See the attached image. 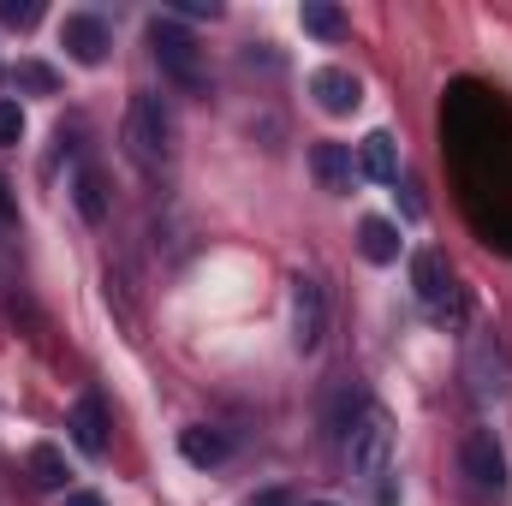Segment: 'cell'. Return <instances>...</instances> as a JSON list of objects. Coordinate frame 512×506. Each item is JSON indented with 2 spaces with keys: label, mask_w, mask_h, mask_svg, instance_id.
Returning <instances> with one entry per match:
<instances>
[{
  "label": "cell",
  "mask_w": 512,
  "mask_h": 506,
  "mask_svg": "<svg viewBox=\"0 0 512 506\" xmlns=\"http://www.w3.org/2000/svg\"><path fill=\"white\" fill-rule=\"evenodd\" d=\"M316 506H334V501H316Z\"/></svg>",
  "instance_id": "4316f807"
},
{
  "label": "cell",
  "mask_w": 512,
  "mask_h": 506,
  "mask_svg": "<svg viewBox=\"0 0 512 506\" xmlns=\"http://www.w3.org/2000/svg\"><path fill=\"white\" fill-rule=\"evenodd\" d=\"M358 167H364L370 179L393 185V179H399V143H393L387 131H370V137L358 143Z\"/></svg>",
  "instance_id": "8fae6325"
},
{
  "label": "cell",
  "mask_w": 512,
  "mask_h": 506,
  "mask_svg": "<svg viewBox=\"0 0 512 506\" xmlns=\"http://www.w3.org/2000/svg\"><path fill=\"white\" fill-rule=\"evenodd\" d=\"M66 506H102V495H90V489H78V495H66Z\"/></svg>",
  "instance_id": "d4e9b609"
},
{
  "label": "cell",
  "mask_w": 512,
  "mask_h": 506,
  "mask_svg": "<svg viewBox=\"0 0 512 506\" xmlns=\"http://www.w3.org/2000/svg\"><path fill=\"white\" fill-rule=\"evenodd\" d=\"M126 143H131L137 161H167V155H173V114H167L161 96H131Z\"/></svg>",
  "instance_id": "6da1fadb"
},
{
  "label": "cell",
  "mask_w": 512,
  "mask_h": 506,
  "mask_svg": "<svg viewBox=\"0 0 512 506\" xmlns=\"http://www.w3.org/2000/svg\"><path fill=\"white\" fill-rule=\"evenodd\" d=\"M322 334H328V298L310 274H298L292 280V340H298V352H316Z\"/></svg>",
  "instance_id": "277c9868"
},
{
  "label": "cell",
  "mask_w": 512,
  "mask_h": 506,
  "mask_svg": "<svg viewBox=\"0 0 512 506\" xmlns=\"http://www.w3.org/2000/svg\"><path fill=\"white\" fill-rule=\"evenodd\" d=\"M179 12H185V18H221L215 0H179Z\"/></svg>",
  "instance_id": "44dd1931"
},
{
  "label": "cell",
  "mask_w": 512,
  "mask_h": 506,
  "mask_svg": "<svg viewBox=\"0 0 512 506\" xmlns=\"http://www.w3.org/2000/svg\"><path fill=\"white\" fill-rule=\"evenodd\" d=\"M399 209H405V221H417V215H423V197H417L411 185H399Z\"/></svg>",
  "instance_id": "7402d4cb"
},
{
  "label": "cell",
  "mask_w": 512,
  "mask_h": 506,
  "mask_svg": "<svg viewBox=\"0 0 512 506\" xmlns=\"http://www.w3.org/2000/svg\"><path fill=\"white\" fill-rule=\"evenodd\" d=\"M358 251H364V262H376V268L399 262V227L382 221V215H370V221L358 227Z\"/></svg>",
  "instance_id": "4fadbf2b"
},
{
  "label": "cell",
  "mask_w": 512,
  "mask_h": 506,
  "mask_svg": "<svg viewBox=\"0 0 512 506\" xmlns=\"http://www.w3.org/2000/svg\"><path fill=\"white\" fill-rule=\"evenodd\" d=\"M18 215V203H12V191H6V179H0V221H12Z\"/></svg>",
  "instance_id": "cb8c5ba5"
},
{
  "label": "cell",
  "mask_w": 512,
  "mask_h": 506,
  "mask_svg": "<svg viewBox=\"0 0 512 506\" xmlns=\"http://www.w3.org/2000/svg\"><path fill=\"white\" fill-rule=\"evenodd\" d=\"M310 173H316L328 191H346V185H352V149H346V143H316V149H310Z\"/></svg>",
  "instance_id": "7c38bea8"
},
{
  "label": "cell",
  "mask_w": 512,
  "mask_h": 506,
  "mask_svg": "<svg viewBox=\"0 0 512 506\" xmlns=\"http://www.w3.org/2000/svg\"><path fill=\"white\" fill-rule=\"evenodd\" d=\"M149 42H155V60H161V72L167 78H179V84H203V66H197V42L173 24V18H155L149 24Z\"/></svg>",
  "instance_id": "3957f363"
},
{
  "label": "cell",
  "mask_w": 512,
  "mask_h": 506,
  "mask_svg": "<svg viewBox=\"0 0 512 506\" xmlns=\"http://www.w3.org/2000/svg\"><path fill=\"white\" fill-rule=\"evenodd\" d=\"M72 441H78L90 459L108 453V417H102V399H96V393H84V399L72 405Z\"/></svg>",
  "instance_id": "9c48e42d"
},
{
  "label": "cell",
  "mask_w": 512,
  "mask_h": 506,
  "mask_svg": "<svg viewBox=\"0 0 512 506\" xmlns=\"http://www.w3.org/2000/svg\"><path fill=\"white\" fill-rule=\"evenodd\" d=\"M471 376H477V399H507L512 393V370L501 358V346H477L471 352Z\"/></svg>",
  "instance_id": "30bf717a"
},
{
  "label": "cell",
  "mask_w": 512,
  "mask_h": 506,
  "mask_svg": "<svg viewBox=\"0 0 512 506\" xmlns=\"http://www.w3.org/2000/svg\"><path fill=\"white\" fill-rule=\"evenodd\" d=\"M12 84H18V90H36V96H54V90H60V72L42 66V60H18V66H12Z\"/></svg>",
  "instance_id": "ac0fdd59"
},
{
  "label": "cell",
  "mask_w": 512,
  "mask_h": 506,
  "mask_svg": "<svg viewBox=\"0 0 512 506\" xmlns=\"http://www.w3.org/2000/svg\"><path fill=\"white\" fill-rule=\"evenodd\" d=\"M346 453H352V477H382L387 459H393V429H387V417L370 405L364 417H358V429L346 435Z\"/></svg>",
  "instance_id": "7a4b0ae2"
},
{
  "label": "cell",
  "mask_w": 512,
  "mask_h": 506,
  "mask_svg": "<svg viewBox=\"0 0 512 506\" xmlns=\"http://www.w3.org/2000/svg\"><path fill=\"white\" fill-rule=\"evenodd\" d=\"M298 18H304V30H310V36H322V42H340V36H346V12H340V6H328V0H304V12H298Z\"/></svg>",
  "instance_id": "2e32d148"
},
{
  "label": "cell",
  "mask_w": 512,
  "mask_h": 506,
  "mask_svg": "<svg viewBox=\"0 0 512 506\" xmlns=\"http://www.w3.org/2000/svg\"><path fill=\"white\" fill-rule=\"evenodd\" d=\"M30 483L36 489H66V453L60 447H30Z\"/></svg>",
  "instance_id": "e0dca14e"
},
{
  "label": "cell",
  "mask_w": 512,
  "mask_h": 506,
  "mask_svg": "<svg viewBox=\"0 0 512 506\" xmlns=\"http://www.w3.org/2000/svg\"><path fill=\"white\" fill-rule=\"evenodd\" d=\"M18 137H24V108L0 102V143H18Z\"/></svg>",
  "instance_id": "ffe728a7"
},
{
  "label": "cell",
  "mask_w": 512,
  "mask_h": 506,
  "mask_svg": "<svg viewBox=\"0 0 512 506\" xmlns=\"http://www.w3.org/2000/svg\"><path fill=\"white\" fill-rule=\"evenodd\" d=\"M251 506H292V495H286V489H262Z\"/></svg>",
  "instance_id": "603a6c76"
},
{
  "label": "cell",
  "mask_w": 512,
  "mask_h": 506,
  "mask_svg": "<svg viewBox=\"0 0 512 506\" xmlns=\"http://www.w3.org/2000/svg\"><path fill=\"white\" fill-rule=\"evenodd\" d=\"M72 191H78V215H84L90 227H102V221H108V185H102V173H96V167H84Z\"/></svg>",
  "instance_id": "9a60e30c"
},
{
  "label": "cell",
  "mask_w": 512,
  "mask_h": 506,
  "mask_svg": "<svg viewBox=\"0 0 512 506\" xmlns=\"http://www.w3.org/2000/svg\"><path fill=\"white\" fill-rule=\"evenodd\" d=\"M459 465H465V477H471L483 495H501V489H507V453H501V441H495L489 429H477V435L465 441Z\"/></svg>",
  "instance_id": "5b68a950"
},
{
  "label": "cell",
  "mask_w": 512,
  "mask_h": 506,
  "mask_svg": "<svg viewBox=\"0 0 512 506\" xmlns=\"http://www.w3.org/2000/svg\"><path fill=\"white\" fill-rule=\"evenodd\" d=\"M411 286H417V298H423L429 310H441V316H447V298L459 292V286H453V268H447V256L441 251H417L411 256Z\"/></svg>",
  "instance_id": "52a82bcc"
},
{
  "label": "cell",
  "mask_w": 512,
  "mask_h": 506,
  "mask_svg": "<svg viewBox=\"0 0 512 506\" xmlns=\"http://www.w3.org/2000/svg\"><path fill=\"white\" fill-rule=\"evenodd\" d=\"M0 18L18 24V30H30V24L42 18V6H36V0H0Z\"/></svg>",
  "instance_id": "d6986e66"
},
{
  "label": "cell",
  "mask_w": 512,
  "mask_h": 506,
  "mask_svg": "<svg viewBox=\"0 0 512 506\" xmlns=\"http://www.w3.org/2000/svg\"><path fill=\"white\" fill-rule=\"evenodd\" d=\"M179 453H185L191 465H221V459H227V435H215L209 423H191V429L179 435Z\"/></svg>",
  "instance_id": "5bb4252c"
},
{
  "label": "cell",
  "mask_w": 512,
  "mask_h": 506,
  "mask_svg": "<svg viewBox=\"0 0 512 506\" xmlns=\"http://www.w3.org/2000/svg\"><path fill=\"white\" fill-rule=\"evenodd\" d=\"M310 96H316L322 114H352L364 102V84L352 72H340V66H322V72H310Z\"/></svg>",
  "instance_id": "ba28073f"
},
{
  "label": "cell",
  "mask_w": 512,
  "mask_h": 506,
  "mask_svg": "<svg viewBox=\"0 0 512 506\" xmlns=\"http://www.w3.org/2000/svg\"><path fill=\"white\" fill-rule=\"evenodd\" d=\"M60 42H66V54H72L78 66H102V60H108V24H102L96 12H72V18L60 24Z\"/></svg>",
  "instance_id": "8992f818"
},
{
  "label": "cell",
  "mask_w": 512,
  "mask_h": 506,
  "mask_svg": "<svg viewBox=\"0 0 512 506\" xmlns=\"http://www.w3.org/2000/svg\"><path fill=\"white\" fill-rule=\"evenodd\" d=\"M376 506H399V489H393V483H382V501Z\"/></svg>",
  "instance_id": "484cf974"
}]
</instances>
